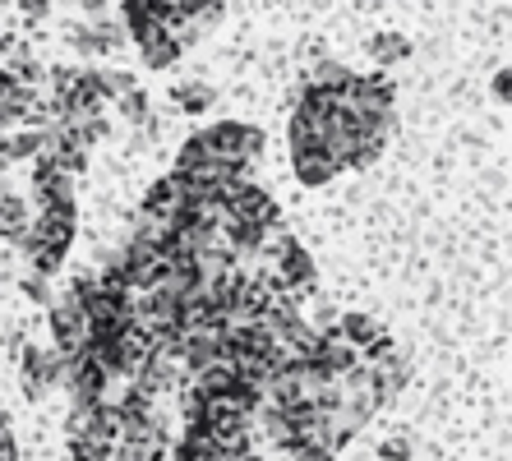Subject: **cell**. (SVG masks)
<instances>
[{"label": "cell", "mask_w": 512, "mask_h": 461, "mask_svg": "<svg viewBox=\"0 0 512 461\" xmlns=\"http://www.w3.org/2000/svg\"><path fill=\"white\" fill-rule=\"evenodd\" d=\"M116 111H120V120H125V125H143V120H148V111H153V97H148L139 83H134L130 93L116 97Z\"/></svg>", "instance_id": "cell-20"}, {"label": "cell", "mask_w": 512, "mask_h": 461, "mask_svg": "<svg viewBox=\"0 0 512 461\" xmlns=\"http://www.w3.org/2000/svg\"><path fill=\"white\" fill-rule=\"evenodd\" d=\"M277 457L268 461H333V452L328 448H310V443H286V448H273Z\"/></svg>", "instance_id": "cell-21"}, {"label": "cell", "mask_w": 512, "mask_h": 461, "mask_svg": "<svg viewBox=\"0 0 512 461\" xmlns=\"http://www.w3.org/2000/svg\"><path fill=\"white\" fill-rule=\"evenodd\" d=\"M74 231H79V217H70V213H33L28 217V236L60 249V254H70Z\"/></svg>", "instance_id": "cell-10"}, {"label": "cell", "mask_w": 512, "mask_h": 461, "mask_svg": "<svg viewBox=\"0 0 512 461\" xmlns=\"http://www.w3.org/2000/svg\"><path fill=\"white\" fill-rule=\"evenodd\" d=\"M190 383L208 397V402H217V397H227L231 388H236V374H231V365H222V360H213V365H203L190 374Z\"/></svg>", "instance_id": "cell-17"}, {"label": "cell", "mask_w": 512, "mask_h": 461, "mask_svg": "<svg viewBox=\"0 0 512 461\" xmlns=\"http://www.w3.org/2000/svg\"><path fill=\"white\" fill-rule=\"evenodd\" d=\"M379 457L383 461H406L411 457V443H406V438H388V443H379Z\"/></svg>", "instance_id": "cell-25"}, {"label": "cell", "mask_w": 512, "mask_h": 461, "mask_svg": "<svg viewBox=\"0 0 512 461\" xmlns=\"http://www.w3.org/2000/svg\"><path fill=\"white\" fill-rule=\"evenodd\" d=\"M333 328L342 332V337H346V342H351V346H356L360 355H365V351H370V346L383 337V323L374 319V314H365V309H351V314H337V323H333Z\"/></svg>", "instance_id": "cell-14"}, {"label": "cell", "mask_w": 512, "mask_h": 461, "mask_svg": "<svg viewBox=\"0 0 512 461\" xmlns=\"http://www.w3.org/2000/svg\"><path fill=\"white\" fill-rule=\"evenodd\" d=\"M70 461H107V448L88 438H70Z\"/></svg>", "instance_id": "cell-24"}, {"label": "cell", "mask_w": 512, "mask_h": 461, "mask_svg": "<svg viewBox=\"0 0 512 461\" xmlns=\"http://www.w3.org/2000/svg\"><path fill=\"white\" fill-rule=\"evenodd\" d=\"M28 217H33L28 199L14 194L10 185H5V176H0V240H5V245H19V240L28 236Z\"/></svg>", "instance_id": "cell-11"}, {"label": "cell", "mask_w": 512, "mask_h": 461, "mask_svg": "<svg viewBox=\"0 0 512 461\" xmlns=\"http://www.w3.org/2000/svg\"><path fill=\"white\" fill-rule=\"evenodd\" d=\"M14 5H19V10H24L28 19H42V14L51 10V0H14Z\"/></svg>", "instance_id": "cell-26"}, {"label": "cell", "mask_w": 512, "mask_h": 461, "mask_svg": "<svg viewBox=\"0 0 512 461\" xmlns=\"http://www.w3.org/2000/svg\"><path fill=\"white\" fill-rule=\"evenodd\" d=\"M171 102H176V111H185V116H208L217 93H213V83L190 79V83H176V88H171Z\"/></svg>", "instance_id": "cell-15"}, {"label": "cell", "mask_w": 512, "mask_h": 461, "mask_svg": "<svg viewBox=\"0 0 512 461\" xmlns=\"http://www.w3.org/2000/svg\"><path fill=\"white\" fill-rule=\"evenodd\" d=\"M365 51H370V60L379 65V70H388V65H402V60L411 56V37H402V33H374L370 42H365Z\"/></svg>", "instance_id": "cell-16"}, {"label": "cell", "mask_w": 512, "mask_h": 461, "mask_svg": "<svg viewBox=\"0 0 512 461\" xmlns=\"http://www.w3.org/2000/svg\"><path fill=\"white\" fill-rule=\"evenodd\" d=\"M60 388L70 392L74 406H97L102 392H107V374L97 360H88L84 351L79 355H65V374H60Z\"/></svg>", "instance_id": "cell-5"}, {"label": "cell", "mask_w": 512, "mask_h": 461, "mask_svg": "<svg viewBox=\"0 0 512 461\" xmlns=\"http://www.w3.org/2000/svg\"><path fill=\"white\" fill-rule=\"evenodd\" d=\"M47 328H51V351L56 355H79L88 342V319H84V305L74 296H60L47 314Z\"/></svg>", "instance_id": "cell-4"}, {"label": "cell", "mask_w": 512, "mask_h": 461, "mask_svg": "<svg viewBox=\"0 0 512 461\" xmlns=\"http://www.w3.org/2000/svg\"><path fill=\"white\" fill-rule=\"evenodd\" d=\"M291 166H296V180L300 185H310V190L333 185V180L342 176V166L333 162L328 148H296V153H291Z\"/></svg>", "instance_id": "cell-9"}, {"label": "cell", "mask_w": 512, "mask_h": 461, "mask_svg": "<svg viewBox=\"0 0 512 461\" xmlns=\"http://www.w3.org/2000/svg\"><path fill=\"white\" fill-rule=\"evenodd\" d=\"M5 438H14V429H10V420L0 415V443H5Z\"/></svg>", "instance_id": "cell-28"}, {"label": "cell", "mask_w": 512, "mask_h": 461, "mask_svg": "<svg viewBox=\"0 0 512 461\" xmlns=\"http://www.w3.org/2000/svg\"><path fill=\"white\" fill-rule=\"evenodd\" d=\"M60 374H65V355H56L51 346H37V342L19 346V379H24L28 402H47L51 392L60 388Z\"/></svg>", "instance_id": "cell-2"}, {"label": "cell", "mask_w": 512, "mask_h": 461, "mask_svg": "<svg viewBox=\"0 0 512 461\" xmlns=\"http://www.w3.org/2000/svg\"><path fill=\"white\" fill-rule=\"evenodd\" d=\"M0 42H5V33H0Z\"/></svg>", "instance_id": "cell-29"}, {"label": "cell", "mask_w": 512, "mask_h": 461, "mask_svg": "<svg viewBox=\"0 0 512 461\" xmlns=\"http://www.w3.org/2000/svg\"><path fill=\"white\" fill-rule=\"evenodd\" d=\"M203 143L213 148V157H227V162H245L250 166L254 157H263V130L250 125V120H217L208 130H199Z\"/></svg>", "instance_id": "cell-3"}, {"label": "cell", "mask_w": 512, "mask_h": 461, "mask_svg": "<svg viewBox=\"0 0 512 461\" xmlns=\"http://www.w3.org/2000/svg\"><path fill=\"white\" fill-rule=\"evenodd\" d=\"M42 153V130L37 125H10L0 130V166H24Z\"/></svg>", "instance_id": "cell-12"}, {"label": "cell", "mask_w": 512, "mask_h": 461, "mask_svg": "<svg viewBox=\"0 0 512 461\" xmlns=\"http://www.w3.org/2000/svg\"><path fill=\"white\" fill-rule=\"evenodd\" d=\"M51 277H42V272H24V277H19V291H24L28 300H33V305H51Z\"/></svg>", "instance_id": "cell-22"}, {"label": "cell", "mask_w": 512, "mask_h": 461, "mask_svg": "<svg viewBox=\"0 0 512 461\" xmlns=\"http://www.w3.org/2000/svg\"><path fill=\"white\" fill-rule=\"evenodd\" d=\"M185 208H190V180L176 176V171L162 176V180H153L148 194H143V203H139V213H153V217H162V222H171V226L180 222Z\"/></svg>", "instance_id": "cell-7"}, {"label": "cell", "mask_w": 512, "mask_h": 461, "mask_svg": "<svg viewBox=\"0 0 512 461\" xmlns=\"http://www.w3.org/2000/svg\"><path fill=\"white\" fill-rule=\"evenodd\" d=\"M222 213L227 217H240V222H254L263 226V231H273L277 222H282V208H277V199L268 190H263L259 180H231L227 190H222Z\"/></svg>", "instance_id": "cell-1"}, {"label": "cell", "mask_w": 512, "mask_h": 461, "mask_svg": "<svg viewBox=\"0 0 512 461\" xmlns=\"http://www.w3.org/2000/svg\"><path fill=\"white\" fill-rule=\"evenodd\" d=\"M171 461H217V443L208 438V429L185 425L180 443H171Z\"/></svg>", "instance_id": "cell-18"}, {"label": "cell", "mask_w": 512, "mask_h": 461, "mask_svg": "<svg viewBox=\"0 0 512 461\" xmlns=\"http://www.w3.org/2000/svg\"><path fill=\"white\" fill-rule=\"evenodd\" d=\"M97 79H102L107 102H116L120 93H130V88H134V74H125V70H97Z\"/></svg>", "instance_id": "cell-23"}, {"label": "cell", "mask_w": 512, "mask_h": 461, "mask_svg": "<svg viewBox=\"0 0 512 461\" xmlns=\"http://www.w3.org/2000/svg\"><path fill=\"white\" fill-rule=\"evenodd\" d=\"M393 79L388 74H356L351 88H346V107L356 111V116H393Z\"/></svg>", "instance_id": "cell-6"}, {"label": "cell", "mask_w": 512, "mask_h": 461, "mask_svg": "<svg viewBox=\"0 0 512 461\" xmlns=\"http://www.w3.org/2000/svg\"><path fill=\"white\" fill-rule=\"evenodd\" d=\"M180 42H176V33L171 28H148V33L139 37V56H143V65L148 70H171L180 60Z\"/></svg>", "instance_id": "cell-13"}, {"label": "cell", "mask_w": 512, "mask_h": 461, "mask_svg": "<svg viewBox=\"0 0 512 461\" xmlns=\"http://www.w3.org/2000/svg\"><path fill=\"white\" fill-rule=\"evenodd\" d=\"M314 365L323 369V374H346V369H356L360 365V351L351 342H346L337 328H323V332H314V355H310Z\"/></svg>", "instance_id": "cell-8"}, {"label": "cell", "mask_w": 512, "mask_h": 461, "mask_svg": "<svg viewBox=\"0 0 512 461\" xmlns=\"http://www.w3.org/2000/svg\"><path fill=\"white\" fill-rule=\"evenodd\" d=\"M494 97H499V102H508V97H512V74L508 70L494 74Z\"/></svg>", "instance_id": "cell-27"}, {"label": "cell", "mask_w": 512, "mask_h": 461, "mask_svg": "<svg viewBox=\"0 0 512 461\" xmlns=\"http://www.w3.org/2000/svg\"><path fill=\"white\" fill-rule=\"evenodd\" d=\"M351 79H356V70H346L342 60H319V65L310 70V83H314V88H323V93H333V97H346Z\"/></svg>", "instance_id": "cell-19"}]
</instances>
